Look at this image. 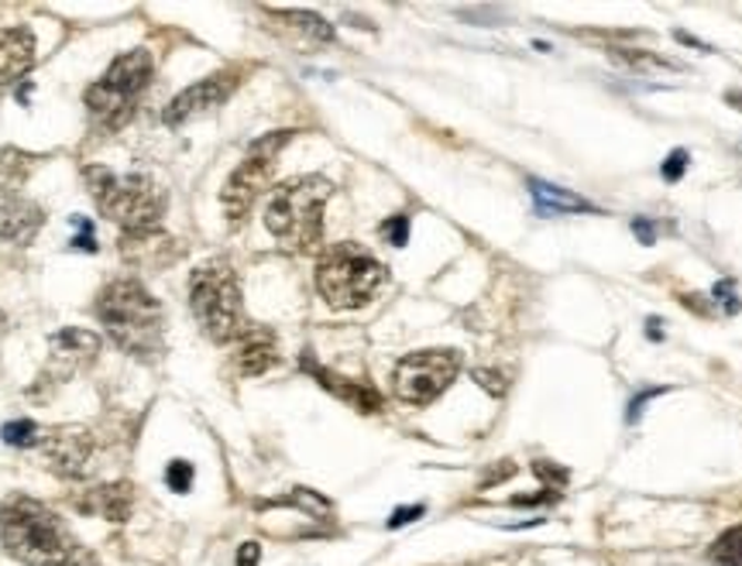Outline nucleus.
I'll use <instances>...</instances> for the list:
<instances>
[{
    "instance_id": "nucleus-1",
    "label": "nucleus",
    "mask_w": 742,
    "mask_h": 566,
    "mask_svg": "<svg viewBox=\"0 0 742 566\" xmlns=\"http://www.w3.org/2000/svg\"><path fill=\"white\" fill-rule=\"evenodd\" d=\"M0 543L24 566H89V553L62 519L24 494L0 505Z\"/></svg>"
},
{
    "instance_id": "nucleus-2",
    "label": "nucleus",
    "mask_w": 742,
    "mask_h": 566,
    "mask_svg": "<svg viewBox=\"0 0 742 566\" xmlns=\"http://www.w3.org/2000/svg\"><path fill=\"white\" fill-rule=\"evenodd\" d=\"M97 317L124 354L141 361L162 351V306L135 278H117L97 296Z\"/></svg>"
},
{
    "instance_id": "nucleus-3",
    "label": "nucleus",
    "mask_w": 742,
    "mask_h": 566,
    "mask_svg": "<svg viewBox=\"0 0 742 566\" xmlns=\"http://www.w3.org/2000/svg\"><path fill=\"white\" fill-rule=\"evenodd\" d=\"M330 200V182L324 175H303L283 182L265 210V227L289 250H317L324 241V206Z\"/></svg>"
},
{
    "instance_id": "nucleus-4",
    "label": "nucleus",
    "mask_w": 742,
    "mask_h": 566,
    "mask_svg": "<svg viewBox=\"0 0 742 566\" xmlns=\"http://www.w3.org/2000/svg\"><path fill=\"white\" fill-rule=\"evenodd\" d=\"M83 179L89 185L93 200H97V210L107 220H114L128 237L151 234L159 227L166 200L148 175H117L104 165H86Z\"/></svg>"
},
{
    "instance_id": "nucleus-5",
    "label": "nucleus",
    "mask_w": 742,
    "mask_h": 566,
    "mask_svg": "<svg viewBox=\"0 0 742 566\" xmlns=\"http://www.w3.org/2000/svg\"><path fill=\"white\" fill-rule=\"evenodd\" d=\"M190 309L213 343H234L252 330L244 317L237 275L224 261H206L190 275Z\"/></svg>"
},
{
    "instance_id": "nucleus-6",
    "label": "nucleus",
    "mask_w": 742,
    "mask_h": 566,
    "mask_svg": "<svg viewBox=\"0 0 742 566\" xmlns=\"http://www.w3.org/2000/svg\"><path fill=\"white\" fill-rule=\"evenodd\" d=\"M385 286V265L361 244H333L317 265V289L333 309H358Z\"/></svg>"
},
{
    "instance_id": "nucleus-7",
    "label": "nucleus",
    "mask_w": 742,
    "mask_h": 566,
    "mask_svg": "<svg viewBox=\"0 0 742 566\" xmlns=\"http://www.w3.org/2000/svg\"><path fill=\"white\" fill-rule=\"evenodd\" d=\"M148 79H151V55L145 49L117 55L110 62V70L104 73V79H97L86 89V107H89L93 120L107 131L124 128L138 97L145 93Z\"/></svg>"
},
{
    "instance_id": "nucleus-8",
    "label": "nucleus",
    "mask_w": 742,
    "mask_h": 566,
    "mask_svg": "<svg viewBox=\"0 0 742 566\" xmlns=\"http://www.w3.org/2000/svg\"><path fill=\"white\" fill-rule=\"evenodd\" d=\"M286 141H289V131H275V135L255 141L247 148V159L231 172V179L224 185V210H227L231 224H241V220L252 213V206L262 200V193L275 175V159Z\"/></svg>"
},
{
    "instance_id": "nucleus-9",
    "label": "nucleus",
    "mask_w": 742,
    "mask_h": 566,
    "mask_svg": "<svg viewBox=\"0 0 742 566\" xmlns=\"http://www.w3.org/2000/svg\"><path fill=\"white\" fill-rule=\"evenodd\" d=\"M457 371H460L457 351H420V354L402 357L392 374L395 398L416 408L437 402L451 388Z\"/></svg>"
},
{
    "instance_id": "nucleus-10",
    "label": "nucleus",
    "mask_w": 742,
    "mask_h": 566,
    "mask_svg": "<svg viewBox=\"0 0 742 566\" xmlns=\"http://www.w3.org/2000/svg\"><path fill=\"white\" fill-rule=\"evenodd\" d=\"M39 450H42L52 474L66 478V481H80L93 470L97 439H93L89 429H83V426H59V429L42 432Z\"/></svg>"
},
{
    "instance_id": "nucleus-11",
    "label": "nucleus",
    "mask_w": 742,
    "mask_h": 566,
    "mask_svg": "<svg viewBox=\"0 0 742 566\" xmlns=\"http://www.w3.org/2000/svg\"><path fill=\"white\" fill-rule=\"evenodd\" d=\"M234 86H237V73L206 76V79L193 83L190 89H182L179 97L166 107L162 120L169 124V128H179V124L193 120V117H200V114H206L213 107H221L231 97V93H234Z\"/></svg>"
},
{
    "instance_id": "nucleus-12",
    "label": "nucleus",
    "mask_w": 742,
    "mask_h": 566,
    "mask_svg": "<svg viewBox=\"0 0 742 566\" xmlns=\"http://www.w3.org/2000/svg\"><path fill=\"white\" fill-rule=\"evenodd\" d=\"M100 351V337H93L86 330H62L52 337V377H70L83 364H89Z\"/></svg>"
},
{
    "instance_id": "nucleus-13",
    "label": "nucleus",
    "mask_w": 742,
    "mask_h": 566,
    "mask_svg": "<svg viewBox=\"0 0 742 566\" xmlns=\"http://www.w3.org/2000/svg\"><path fill=\"white\" fill-rule=\"evenodd\" d=\"M35 66V35L28 28L0 31V86H11Z\"/></svg>"
},
{
    "instance_id": "nucleus-14",
    "label": "nucleus",
    "mask_w": 742,
    "mask_h": 566,
    "mask_svg": "<svg viewBox=\"0 0 742 566\" xmlns=\"http://www.w3.org/2000/svg\"><path fill=\"white\" fill-rule=\"evenodd\" d=\"M73 505L83 515H104L110 522H128L135 494H131V484H104V488H89L80 498H73Z\"/></svg>"
},
{
    "instance_id": "nucleus-15",
    "label": "nucleus",
    "mask_w": 742,
    "mask_h": 566,
    "mask_svg": "<svg viewBox=\"0 0 742 566\" xmlns=\"http://www.w3.org/2000/svg\"><path fill=\"white\" fill-rule=\"evenodd\" d=\"M278 364V343H275V333L268 330H247L241 340H237V351H234V367L244 374V377H258L265 374L268 367Z\"/></svg>"
},
{
    "instance_id": "nucleus-16",
    "label": "nucleus",
    "mask_w": 742,
    "mask_h": 566,
    "mask_svg": "<svg viewBox=\"0 0 742 566\" xmlns=\"http://www.w3.org/2000/svg\"><path fill=\"white\" fill-rule=\"evenodd\" d=\"M42 210L28 200H4L0 203V244H31L42 227Z\"/></svg>"
},
{
    "instance_id": "nucleus-17",
    "label": "nucleus",
    "mask_w": 742,
    "mask_h": 566,
    "mask_svg": "<svg viewBox=\"0 0 742 566\" xmlns=\"http://www.w3.org/2000/svg\"><path fill=\"white\" fill-rule=\"evenodd\" d=\"M303 367H306V371H314V377H317V382H320L327 392H333L337 398L351 402V405L358 408V413H379V408H382V395H379L375 388H368V385H361V382H348V377H337V374L317 367L309 357H303Z\"/></svg>"
},
{
    "instance_id": "nucleus-18",
    "label": "nucleus",
    "mask_w": 742,
    "mask_h": 566,
    "mask_svg": "<svg viewBox=\"0 0 742 566\" xmlns=\"http://www.w3.org/2000/svg\"><path fill=\"white\" fill-rule=\"evenodd\" d=\"M530 193L537 200V210L543 216H561V213H598L595 203H587L584 196L571 193V189H561V185H550V182H540V179H530Z\"/></svg>"
},
{
    "instance_id": "nucleus-19",
    "label": "nucleus",
    "mask_w": 742,
    "mask_h": 566,
    "mask_svg": "<svg viewBox=\"0 0 742 566\" xmlns=\"http://www.w3.org/2000/svg\"><path fill=\"white\" fill-rule=\"evenodd\" d=\"M711 559H716V566H742V525L729 528L725 536L711 546Z\"/></svg>"
},
{
    "instance_id": "nucleus-20",
    "label": "nucleus",
    "mask_w": 742,
    "mask_h": 566,
    "mask_svg": "<svg viewBox=\"0 0 742 566\" xmlns=\"http://www.w3.org/2000/svg\"><path fill=\"white\" fill-rule=\"evenodd\" d=\"M8 447H39L42 444V429L31 423V419H18V423H8L0 429Z\"/></svg>"
},
{
    "instance_id": "nucleus-21",
    "label": "nucleus",
    "mask_w": 742,
    "mask_h": 566,
    "mask_svg": "<svg viewBox=\"0 0 742 566\" xmlns=\"http://www.w3.org/2000/svg\"><path fill=\"white\" fill-rule=\"evenodd\" d=\"M166 484H169L176 494H186V491H190V488H193V463L172 460L169 470H166Z\"/></svg>"
},
{
    "instance_id": "nucleus-22",
    "label": "nucleus",
    "mask_w": 742,
    "mask_h": 566,
    "mask_svg": "<svg viewBox=\"0 0 742 566\" xmlns=\"http://www.w3.org/2000/svg\"><path fill=\"white\" fill-rule=\"evenodd\" d=\"M382 234L389 237V244H395V247H402L410 241V216H392V220H385L382 224Z\"/></svg>"
},
{
    "instance_id": "nucleus-23",
    "label": "nucleus",
    "mask_w": 742,
    "mask_h": 566,
    "mask_svg": "<svg viewBox=\"0 0 742 566\" xmlns=\"http://www.w3.org/2000/svg\"><path fill=\"white\" fill-rule=\"evenodd\" d=\"M685 169H688V151H685V148L670 151V154H667V162L660 165V172H664L667 182H677L680 175H685Z\"/></svg>"
},
{
    "instance_id": "nucleus-24",
    "label": "nucleus",
    "mask_w": 742,
    "mask_h": 566,
    "mask_svg": "<svg viewBox=\"0 0 742 566\" xmlns=\"http://www.w3.org/2000/svg\"><path fill=\"white\" fill-rule=\"evenodd\" d=\"M716 302L729 312V317H735V312L742 309V302H739V296H735V286H732V281H719V286H716Z\"/></svg>"
},
{
    "instance_id": "nucleus-25",
    "label": "nucleus",
    "mask_w": 742,
    "mask_h": 566,
    "mask_svg": "<svg viewBox=\"0 0 742 566\" xmlns=\"http://www.w3.org/2000/svg\"><path fill=\"white\" fill-rule=\"evenodd\" d=\"M73 227H80V237H73V247L80 250H97V244H93V224L86 216H73Z\"/></svg>"
},
{
    "instance_id": "nucleus-26",
    "label": "nucleus",
    "mask_w": 742,
    "mask_h": 566,
    "mask_svg": "<svg viewBox=\"0 0 742 566\" xmlns=\"http://www.w3.org/2000/svg\"><path fill=\"white\" fill-rule=\"evenodd\" d=\"M633 234H636L643 244H654V241H657V227L649 224L646 216H636V220H633Z\"/></svg>"
},
{
    "instance_id": "nucleus-27",
    "label": "nucleus",
    "mask_w": 742,
    "mask_h": 566,
    "mask_svg": "<svg viewBox=\"0 0 742 566\" xmlns=\"http://www.w3.org/2000/svg\"><path fill=\"white\" fill-rule=\"evenodd\" d=\"M258 559H262V546L258 543H244L237 549V566H258Z\"/></svg>"
},
{
    "instance_id": "nucleus-28",
    "label": "nucleus",
    "mask_w": 742,
    "mask_h": 566,
    "mask_svg": "<svg viewBox=\"0 0 742 566\" xmlns=\"http://www.w3.org/2000/svg\"><path fill=\"white\" fill-rule=\"evenodd\" d=\"M423 515V505H413V509H399L392 519H389V528H399V525H406V522H413V519H420Z\"/></svg>"
},
{
    "instance_id": "nucleus-29",
    "label": "nucleus",
    "mask_w": 742,
    "mask_h": 566,
    "mask_svg": "<svg viewBox=\"0 0 742 566\" xmlns=\"http://www.w3.org/2000/svg\"><path fill=\"white\" fill-rule=\"evenodd\" d=\"M533 470H537L540 478H547V481H553V478H556V484H564V481H568V470H556V467H550V463H543V460H540Z\"/></svg>"
},
{
    "instance_id": "nucleus-30",
    "label": "nucleus",
    "mask_w": 742,
    "mask_h": 566,
    "mask_svg": "<svg viewBox=\"0 0 742 566\" xmlns=\"http://www.w3.org/2000/svg\"><path fill=\"white\" fill-rule=\"evenodd\" d=\"M654 395H660V388H649V392H643L639 398H633V405H629V423H636V419H639V413H643V402H646V398H654Z\"/></svg>"
},
{
    "instance_id": "nucleus-31",
    "label": "nucleus",
    "mask_w": 742,
    "mask_h": 566,
    "mask_svg": "<svg viewBox=\"0 0 742 566\" xmlns=\"http://www.w3.org/2000/svg\"><path fill=\"white\" fill-rule=\"evenodd\" d=\"M475 377H478V382H481L485 388H491V392H502L499 385H495V382H502L499 374H491V371H475Z\"/></svg>"
},
{
    "instance_id": "nucleus-32",
    "label": "nucleus",
    "mask_w": 742,
    "mask_h": 566,
    "mask_svg": "<svg viewBox=\"0 0 742 566\" xmlns=\"http://www.w3.org/2000/svg\"><path fill=\"white\" fill-rule=\"evenodd\" d=\"M725 100H729L732 107H739V110H742V93H725Z\"/></svg>"
}]
</instances>
